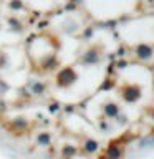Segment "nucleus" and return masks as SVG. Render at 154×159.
<instances>
[{"mask_svg":"<svg viewBox=\"0 0 154 159\" xmlns=\"http://www.w3.org/2000/svg\"><path fill=\"white\" fill-rule=\"evenodd\" d=\"M75 80H76V73H75V70L71 68H63L61 71L58 73V84L60 86H68V84H71Z\"/></svg>","mask_w":154,"mask_h":159,"instance_id":"f257e3e1","label":"nucleus"},{"mask_svg":"<svg viewBox=\"0 0 154 159\" xmlns=\"http://www.w3.org/2000/svg\"><path fill=\"white\" fill-rule=\"evenodd\" d=\"M144 144H147V146H154V138H152V139H149V141H146V143L143 141V143H141V146H143V148H144Z\"/></svg>","mask_w":154,"mask_h":159,"instance_id":"ddd939ff","label":"nucleus"},{"mask_svg":"<svg viewBox=\"0 0 154 159\" xmlns=\"http://www.w3.org/2000/svg\"><path fill=\"white\" fill-rule=\"evenodd\" d=\"M98 58H99V57H98L96 52H88V53H84L83 61H84V63H96Z\"/></svg>","mask_w":154,"mask_h":159,"instance_id":"9d476101","label":"nucleus"},{"mask_svg":"<svg viewBox=\"0 0 154 159\" xmlns=\"http://www.w3.org/2000/svg\"><path fill=\"white\" fill-rule=\"evenodd\" d=\"M75 156V148L70 146V144H65L61 148V157L63 159H71Z\"/></svg>","mask_w":154,"mask_h":159,"instance_id":"1a4fd4ad","label":"nucleus"},{"mask_svg":"<svg viewBox=\"0 0 154 159\" xmlns=\"http://www.w3.org/2000/svg\"><path fill=\"white\" fill-rule=\"evenodd\" d=\"M30 89H32V93L35 94V96H42V94L47 91V84H45L43 81H33L32 84H30Z\"/></svg>","mask_w":154,"mask_h":159,"instance_id":"20e7f679","label":"nucleus"},{"mask_svg":"<svg viewBox=\"0 0 154 159\" xmlns=\"http://www.w3.org/2000/svg\"><path fill=\"white\" fill-rule=\"evenodd\" d=\"M98 148H99V144H98V141H94V139H86V141H84V144H83V149H84L88 154L96 152Z\"/></svg>","mask_w":154,"mask_h":159,"instance_id":"39448f33","label":"nucleus"},{"mask_svg":"<svg viewBox=\"0 0 154 159\" xmlns=\"http://www.w3.org/2000/svg\"><path fill=\"white\" fill-rule=\"evenodd\" d=\"M8 7L12 10H22L23 8V2H22V0H10Z\"/></svg>","mask_w":154,"mask_h":159,"instance_id":"f8f14e48","label":"nucleus"},{"mask_svg":"<svg viewBox=\"0 0 154 159\" xmlns=\"http://www.w3.org/2000/svg\"><path fill=\"white\" fill-rule=\"evenodd\" d=\"M13 124L18 128V133L28 128V121H27L25 118H17V119H13Z\"/></svg>","mask_w":154,"mask_h":159,"instance_id":"9b49d317","label":"nucleus"},{"mask_svg":"<svg viewBox=\"0 0 154 159\" xmlns=\"http://www.w3.org/2000/svg\"><path fill=\"white\" fill-rule=\"evenodd\" d=\"M104 114H106L108 118H116L118 114H119V108H118V104H106L104 106Z\"/></svg>","mask_w":154,"mask_h":159,"instance_id":"423d86ee","label":"nucleus"},{"mask_svg":"<svg viewBox=\"0 0 154 159\" xmlns=\"http://www.w3.org/2000/svg\"><path fill=\"white\" fill-rule=\"evenodd\" d=\"M152 53L154 52L149 45H139L136 48V55H138V58H141V60H149L152 57Z\"/></svg>","mask_w":154,"mask_h":159,"instance_id":"f03ea898","label":"nucleus"},{"mask_svg":"<svg viewBox=\"0 0 154 159\" xmlns=\"http://www.w3.org/2000/svg\"><path fill=\"white\" fill-rule=\"evenodd\" d=\"M52 141H53L52 133H38L37 134V144L38 146L48 148V146H52Z\"/></svg>","mask_w":154,"mask_h":159,"instance_id":"7ed1b4c3","label":"nucleus"},{"mask_svg":"<svg viewBox=\"0 0 154 159\" xmlns=\"http://www.w3.org/2000/svg\"><path fill=\"white\" fill-rule=\"evenodd\" d=\"M3 109H5V103L0 99V111H3Z\"/></svg>","mask_w":154,"mask_h":159,"instance_id":"4468645a","label":"nucleus"},{"mask_svg":"<svg viewBox=\"0 0 154 159\" xmlns=\"http://www.w3.org/2000/svg\"><path fill=\"white\" fill-rule=\"evenodd\" d=\"M121 154H123V151L118 146H109L108 151H106V157L108 159H119V157H121Z\"/></svg>","mask_w":154,"mask_h":159,"instance_id":"0eeeda50","label":"nucleus"},{"mask_svg":"<svg viewBox=\"0 0 154 159\" xmlns=\"http://www.w3.org/2000/svg\"><path fill=\"white\" fill-rule=\"evenodd\" d=\"M139 96H141V93H139L138 88H129L126 91V94H124V98H126L128 101H136Z\"/></svg>","mask_w":154,"mask_h":159,"instance_id":"6e6552de","label":"nucleus"}]
</instances>
